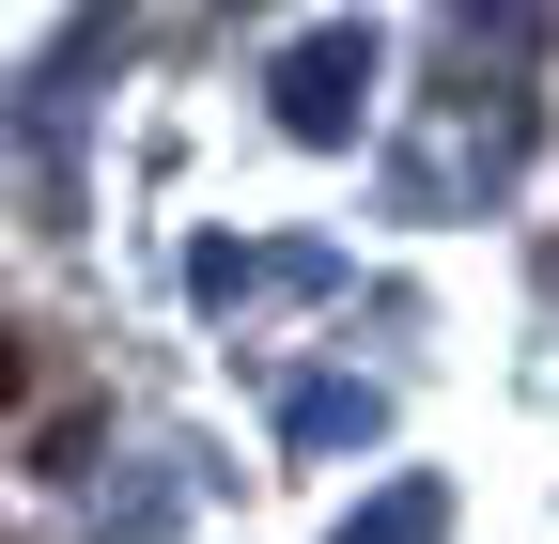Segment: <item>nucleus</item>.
<instances>
[{
    "instance_id": "nucleus-1",
    "label": "nucleus",
    "mask_w": 559,
    "mask_h": 544,
    "mask_svg": "<svg viewBox=\"0 0 559 544\" xmlns=\"http://www.w3.org/2000/svg\"><path fill=\"white\" fill-rule=\"evenodd\" d=\"M342 79H373V47H311L296 79H280V94H296V141H342V125H358V94H342Z\"/></svg>"
}]
</instances>
